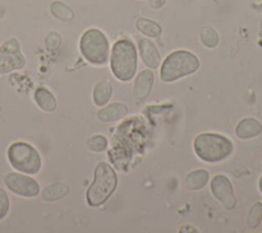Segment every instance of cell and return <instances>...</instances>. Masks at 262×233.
<instances>
[{
	"mask_svg": "<svg viewBox=\"0 0 262 233\" xmlns=\"http://www.w3.org/2000/svg\"><path fill=\"white\" fill-rule=\"evenodd\" d=\"M137 67L136 49L128 39L117 41L112 49L111 69L116 78L121 81H129L133 78Z\"/></svg>",
	"mask_w": 262,
	"mask_h": 233,
	"instance_id": "6da1fadb",
	"label": "cell"
},
{
	"mask_svg": "<svg viewBox=\"0 0 262 233\" xmlns=\"http://www.w3.org/2000/svg\"><path fill=\"white\" fill-rule=\"evenodd\" d=\"M117 187V174L105 162H100L94 171V180L86 193L90 206H99L104 203Z\"/></svg>",
	"mask_w": 262,
	"mask_h": 233,
	"instance_id": "7a4b0ae2",
	"label": "cell"
},
{
	"mask_svg": "<svg viewBox=\"0 0 262 233\" xmlns=\"http://www.w3.org/2000/svg\"><path fill=\"white\" fill-rule=\"evenodd\" d=\"M196 155L204 161L217 162L226 158L233 149L232 143L216 133H201L193 143Z\"/></svg>",
	"mask_w": 262,
	"mask_h": 233,
	"instance_id": "3957f363",
	"label": "cell"
},
{
	"mask_svg": "<svg viewBox=\"0 0 262 233\" xmlns=\"http://www.w3.org/2000/svg\"><path fill=\"white\" fill-rule=\"evenodd\" d=\"M200 67L198 57L186 50H177L169 54L161 67V79L165 82L177 80L195 72Z\"/></svg>",
	"mask_w": 262,
	"mask_h": 233,
	"instance_id": "277c9868",
	"label": "cell"
},
{
	"mask_svg": "<svg viewBox=\"0 0 262 233\" xmlns=\"http://www.w3.org/2000/svg\"><path fill=\"white\" fill-rule=\"evenodd\" d=\"M7 158L14 169L27 174L38 173L42 166L38 151L25 142L11 144L7 150Z\"/></svg>",
	"mask_w": 262,
	"mask_h": 233,
	"instance_id": "5b68a950",
	"label": "cell"
},
{
	"mask_svg": "<svg viewBox=\"0 0 262 233\" xmlns=\"http://www.w3.org/2000/svg\"><path fill=\"white\" fill-rule=\"evenodd\" d=\"M80 50L89 63L102 65L107 61L108 41L100 30L89 29L80 39Z\"/></svg>",
	"mask_w": 262,
	"mask_h": 233,
	"instance_id": "8992f818",
	"label": "cell"
},
{
	"mask_svg": "<svg viewBox=\"0 0 262 233\" xmlns=\"http://www.w3.org/2000/svg\"><path fill=\"white\" fill-rule=\"evenodd\" d=\"M26 59L21 53L20 44L17 39L10 38L0 46V74H7L23 69Z\"/></svg>",
	"mask_w": 262,
	"mask_h": 233,
	"instance_id": "52a82bcc",
	"label": "cell"
},
{
	"mask_svg": "<svg viewBox=\"0 0 262 233\" xmlns=\"http://www.w3.org/2000/svg\"><path fill=\"white\" fill-rule=\"evenodd\" d=\"M4 184L11 192L23 197H36L40 193L37 181L26 174L9 172L4 177Z\"/></svg>",
	"mask_w": 262,
	"mask_h": 233,
	"instance_id": "ba28073f",
	"label": "cell"
},
{
	"mask_svg": "<svg viewBox=\"0 0 262 233\" xmlns=\"http://www.w3.org/2000/svg\"><path fill=\"white\" fill-rule=\"evenodd\" d=\"M211 189L217 199L227 209H232L235 206V198L232 190V186L228 179L224 176H215L211 182Z\"/></svg>",
	"mask_w": 262,
	"mask_h": 233,
	"instance_id": "9c48e42d",
	"label": "cell"
},
{
	"mask_svg": "<svg viewBox=\"0 0 262 233\" xmlns=\"http://www.w3.org/2000/svg\"><path fill=\"white\" fill-rule=\"evenodd\" d=\"M139 50L143 63L151 68L156 69L160 65L161 56L156 45L148 39H141L139 41Z\"/></svg>",
	"mask_w": 262,
	"mask_h": 233,
	"instance_id": "30bf717a",
	"label": "cell"
},
{
	"mask_svg": "<svg viewBox=\"0 0 262 233\" xmlns=\"http://www.w3.org/2000/svg\"><path fill=\"white\" fill-rule=\"evenodd\" d=\"M152 83H154V74L150 71L144 70L140 72L134 83L135 99L137 100L145 99L150 92Z\"/></svg>",
	"mask_w": 262,
	"mask_h": 233,
	"instance_id": "8fae6325",
	"label": "cell"
},
{
	"mask_svg": "<svg viewBox=\"0 0 262 233\" xmlns=\"http://www.w3.org/2000/svg\"><path fill=\"white\" fill-rule=\"evenodd\" d=\"M128 113V108L121 103H113L102 108L97 113V117L102 122H113L123 118Z\"/></svg>",
	"mask_w": 262,
	"mask_h": 233,
	"instance_id": "7c38bea8",
	"label": "cell"
},
{
	"mask_svg": "<svg viewBox=\"0 0 262 233\" xmlns=\"http://www.w3.org/2000/svg\"><path fill=\"white\" fill-rule=\"evenodd\" d=\"M34 99L39 108L45 112H53L56 109V100L54 95L46 88L39 87L35 90Z\"/></svg>",
	"mask_w": 262,
	"mask_h": 233,
	"instance_id": "4fadbf2b",
	"label": "cell"
},
{
	"mask_svg": "<svg viewBox=\"0 0 262 233\" xmlns=\"http://www.w3.org/2000/svg\"><path fill=\"white\" fill-rule=\"evenodd\" d=\"M261 124L253 118H246L242 120L235 129L236 135L239 139H250L261 132Z\"/></svg>",
	"mask_w": 262,
	"mask_h": 233,
	"instance_id": "5bb4252c",
	"label": "cell"
},
{
	"mask_svg": "<svg viewBox=\"0 0 262 233\" xmlns=\"http://www.w3.org/2000/svg\"><path fill=\"white\" fill-rule=\"evenodd\" d=\"M69 193V185L64 183H53L42 191V198L45 201H56L63 198Z\"/></svg>",
	"mask_w": 262,
	"mask_h": 233,
	"instance_id": "9a60e30c",
	"label": "cell"
},
{
	"mask_svg": "<svg viewBox=\"0 0 262 233\" xmlns=\"http://www.w3.org/2000/svg\"><path fill=\"white\" fill-rule=\"evenodd\" d=\"M112 95V85L107 81H101L93 89V101L96 106L105 105Z\"/></svg>",
	"mask_w": 262,
	"mask_h": 233,
	"instance_id": "2e32d148",
	"label": "cell"
},
{
	"mask_svg": "<svg viewBox=\"0 0 262 233\" xmlns=\"http://www.w3.org/2000/svg\"><path fill=\"white\" fill-rule=\"evenodd\" d=\"M209 173L205 169H198L189 173L186 178V186L191 190L202 189L208 182Z\"/></svg>",
	"mask_w": 262,
	"mask_h": 233,
	"instance_id": "e0dca14e",
	"label": "cell"
},
{
	"mask_svg": "<svg viewBox=\"0 0 262 233\" xmlns=\"http://www.w3.org/2000/svg\"><path fill=\"white\" fill-rule=\"evenodd\" d=\"M136 27L141 33H143L144 35H146L148 37H158L162 33L161 27L157 23H155L150 20H147V18L137 20Z\"/></svg>",
	"mask_w": 262,
	"mask_h": 233,
	"instance_id": "ac0fdd59",
	"label": "cell"
},
{
	"mask_svg": "<svg viewBox=\"0 0 262 233\" xmlns=\"http://www.w3.org/2000/svg\"><path fill=\"white\" fill-rule=\"evenodd\" d=\"M51 13L58 20L71 21L74 18V12L63 3L59 1H54L50 6Z\"/></svg>",
	"mask_w": 262,
	"mask_h": 233,
	"instance_id": "d6986e66",
	"label": "cell"
},
{
	"mask_svg": "<svg viewBox=\"0 0 262 233\" xmlns=\"http://www.w3.org/2000/svg\"><path fill=\"white\" fill-rule=\"evenodd\" d=\"M201 40L203 44L209 48L215 47L219 42L218 34L211 28L203 29V31L201 32Z\"/></svg>",
	"mask_w": 262,
	"mask_h": 233,
	"instance_id": "ffe728a7",
	"label": "cell"
},
{
	"mask_svg": "<svg viewBox=\"0 0 262 233\" xmlns=\"http://www.w3.org/2000/svg\"><path fill=\"white\" fill-rule=\"evenodd\" d=\"M261 220H262V203L257 202L250 209L248 225L250 228L255 229L260 224Z\"/></svg>",
	"mask_w": 262,
	"mask_h": 233,
	"instance_id": "44dd1931",
	"label": "cell"
},
{
	"mask_svg": "<svg viewBox=\"0 0 262 233\" xmlns=\"http://www.w3.org/2000/svg\"><path fill=\"white\" fill-rule=\"evenodd\" d=\"M88 147L94 152H101L106 148L107 142L103 135H93L88 140Z\"/></svg>",
	"mask_w": 262,
	"mask_h": 233,
	"instance_id": "7402d4cb",
	"label": "cell"
},
{
	"mask_svg": "<svg viewBox=\"0 0 262 233\" xmlns=\"http://www.w3.org/2000/svg\"><path fill=\"white\" fill-rule=\"evenodd\" d=\"M9 206V197L7 193L2 188H0V220H3L7 216Z\"/></svg>",
	"mask_w": 262,
	"mask_h": 233,
	"instance_id": "603a6c76",
	"label": "cell"
},
{
	"mask_svg": "<svg viewBox=\"0 0 262 233\" xmlns=\"http://www.w3.org/2000/svg\"><path fill=\"white\" fill-rule=\"evenodd\" d=\"M166 0H150V6L154 8H160L165 4Z\"/></svg>",
	"mask_w": 262,
	"mask_h": 233,
	"instance_id": "cb8c5ba5",
	"label": "cell"
},
{
	"mask_svg": "<svg viewBox=\"0 0 262 233\" xmlns=\"http://www.w3.org/2000/svg\"><path fill=\"white\" fill-rule=\"evenodd\" d=\"M259 188H260V191L262 192V177L260 179V182H259Z\"/></svg>",
	"mask_w": 262,
	"mask_h": 233,
	"instance_id": "d4e9b609",
	"label": "cell"
}]
</instances>
